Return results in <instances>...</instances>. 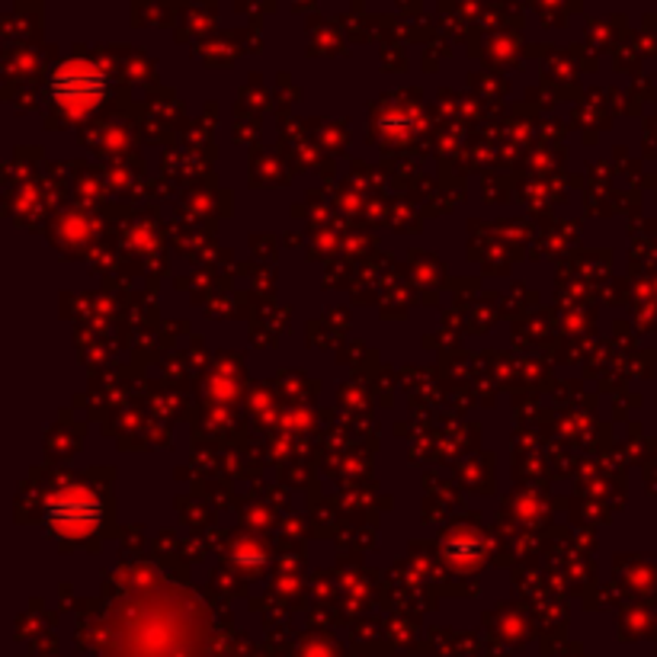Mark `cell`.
<instances>
[{
    "mask_svg": "<svg viewBox=\"0 0 657 657\" xmlns=\"http://www.w3.org/2000/svg\"><path fill=\"white\" fill-rule=\"evenodd\" d=\"M46 516H49L51 529L61 533L64 539H81V536L97 529L100 501L87 488H64V491H58V494L49 498Z\"/></svg>",
    "mask_w": 657,
    "mask_h": 657,
    "instance_id": "6da1fadb",
    "label": "cell"
},
{
    "mask_svg": "<svg viewBox=\"0 0 657 657\" xmlns=\"http://www.w3.org/2000/svg\"><path fill=\"white\" fill-rule=\"evenodd\" d=\"M103 87H106L103 74L91 64H64L51 81V94L64 106H94Z\"/></svg>",
    "mask_w": 657,
    "mask_h": 657,
    "instance_id": "7a4b0ae2",
    "label": "cell"
}]
</instances>
